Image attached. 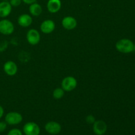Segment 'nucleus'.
Returning <instances> with one entry per match:
<instances>
[{"label": "nucleus", "instance_id": "1", "mask_svg": "<svg viewBox=\"0 0 135 135\" xmlns=\"http://www.w3.org/2000/svg\"><path fill=\"white\" fill-rule=\"evenodd\" d=\"M115 48L122 54H130L134 51V43L130 39L123 38L116 42Z\"/></svg>", "mask_w": 135, "mask_h": 135}, {"label": "nucleus", "instance_id": "2", "mask_svg": "<svg viewBox=\"0 0 135 135\" xmlns=\"http://www.w3.org/2000/svg\"><path fill=\"white\" fill-rule=\"evenodd\" d=\"M22 116L18 112H11L7 113L5 117V121L7 125H17L22 121Z\"/></svg>", "mask_w": 135, "mask_h": 135}, {"label": "nucleus", "instance_id": "3", "mask_svg": "<svg viewBox=\"0 0 135 135\" xmlns=\"http://www.w3.org/2000/svg\"><path fill=\"white\" fill-rule=\"evenodd\" d=\"M76 86H77V80L73 76H66L62 80L61 88L64 91L71 92L75 90Z\"/></svg>", "mask_w": 135, "mask_h": 135}, {"label": "nucleus", "instance_id": "4", "mask_svg": "<svg viewBox=\"0 0 135 135\" xmlns=\"http://www.w3.org/2000/svg\"><path fill=\"white\" fill-rule=\"evenodd\" d=\"M15 30L13 22L8 19H2L0 21V33L3 35H11Z\"/></svg>", "mask_w": 135, "mask_h": 135}, {"label": "nucleus", "instance_id": "5", "mask_svg": "<svg viewBox=\"0 0 135 135\" xmlns=\"http://www.w3.org/2000/svg\"><path fill=\"white\" fill-rule=\"evenodd\" d=\"M22 131L25 135H40V128L34 122H28L22 128Z\"/></svg>", "mask_w": 135, "mask_h": 135}, {"label": "nucleus", "instance_id": "6", "mask_svg": "<svg viewBox=\"0 0 135 135\" xmlns=\"http://www.w3.org/2000/svg\"><path fill=\"white\" fill-rule=\"evenodd\" d=\"M44 129L49 134L56 135L61 131V125L56 121H49L45 125Z\"/></svg>", "mask_w": 135, "mask_h": 135}, {"label": "nucleus", "instance_id": "7", "mask_svg": "<svg viewBox=\"0 0 135 135\" xmlns=\"http://www.w3.org/2000/svg\"><path fill=\"white\" fill-rule=\"evenodd\" d=\"M41 39V36L39 32L37 30L32 28L27 32L26 34V40L30 45H36L40 42Z\"/></svg>", "mask_w": 135, "mask_h": 135}, {"label": "nucleus", "instance_id": "8", "mask_svg": "<svg viewBox=\"0 0 135 135\" xmlns=\"http://www.w3.org/2000/svg\"><path fill=\"white\" fill-rule=\"evenodd\" d=\"M108 126L102 120H98L92 124V130L96 135H104L106 133Z\"/></svg>", "mask_w": 135, "mask_h": 135}, {"label": "nucleus", "instance_id": "9", "mask_svg": "<svg viewBox=\"0 0 135 135\" xmlns=\"http://www.w3.org/2000/svg\"><path fill=\"white\" fill-rule=\"evenodd\" d=\"M63 27L67 30H71L75 29L77 26V21L76 18L71 16H67L64 17L61 21Z\"/></svg>", "mask_w": 135, "mask_h": 135}, {"label": "nucleus", "instance_id": "10", "mask_svg": "<svg viewBox=\"0 0 135 135\" xmlns=\"http://www.w3.org/2000/svg\"><path fill=\"white\" fill-rule=\"evenodd\" d=\"M3 71L9 76H14L18 71L17 64L13 61H7L3 65Z\"/></svg>", "mask_w": 135, "mask_h": 135}, {"label": "nucleus", "instance_id": "11", "mask_svg": "<svg viewBox=\"0 0 135 135\" xmlns=\"http://www.w3.org/2000/svg\"><path fill=\"white\" fill-rule=\"evenodd\" d=\"M55 28V24L52 20L47 19L42 22L40 25V30L44 34H50Z\"/></svg>", "mask_w": 135, "mask_h": 135}, {"label": "nucleus", "instance_id": "12", "mask_svg": "<svg viewBox=\"0 0 135 135\" xmlns=\"http://www.w3.org/2000/svg\"><path fill=\"white\" fill-rule=\"evenodd\" d=\"M12 11V6L8 1H3L0 2V17L6 18Z\"/></svg>", "mask_w": 135, "mask_h": 135}, {"label": "nucleus", "instance_id": "13", "mask_svg": "<svg viewBox=\"0 0 135 135\" xmlns=\"http://www.w3.org/2000/svg\"><path fill=\"white\" fill-rule=\"evenodd\" d=\"M61 0H49L47 3V9L51 13H56L61 8Z\"/></svg>", "mask_w": 135, "mask_h": 135}, {"label": "nucleus", "instance_id": "14", "mask_svg": "<svg viewBox=\"0 0 135 135\" xmlns=\"http://www.w3.org/2000/svg\"><path fill=\"white\" fill-rule=\"evenodd\" d=\"M17 22L18 25L22 27H28L32 23V18L28 14H22L18 17Z\"/></svg>", "mask_w": 135, "mask_h": 135}, {"label": "nucleus", "instance_id": "15", "mask_svg": "<svg viewBox=\"0 0 135 135\" xmlns=\"http://www.w3.org/2000/svg\"><path fill=\"white\" fill-rule=\"evenodd\" d=\"M29 12L30 14L34 17H38L42 13V7L40 4L37 3H34L30 5L29 7Z\"/></svg>", "mask_w": 135, "mask_h": 135}, {"label": "nucleus", "instance_id": "16", "mask_svg": "<svg viewBox=\"0 0 135 135\" xmlns=\"http://www.w3.org/2000/svg\"><path fill=\"white\" fill-rule=\"evenodd\" d=\"M65 91L62 88H57L53 92V97L55 100H60L63 97Z\"/></svg>", "mask_w": 135, "mask_h": 135}, {"label": "nucleus", "instance_id": "17", "mask_svg": "<svg viewBox=\"0 0 135 135\" xmlns=\"http://www.w3.org/2000/svg\"><path fill=\"white\" fill-rule=\"evenodd\" d=\"M7 135H22V133L20 129H12L11 130L8 132Z\"/></svg>", "mask_w": 135, "mask_h": 135}, {"label": "nucleus", "instance_id": "18", "mask_svg": "<svg viewBox=\"0 0 135 135\" xmlns=\"http://www.w3.org/2000/svg\"><path fill=\"white\" fill-rule=\"evenodd\" d=\"M95 117L92 115H89L86 117V121L88 124H93L95 122Z\"/></svg>", "mask_w": 135, "mask_h": 135}, {"label": "nucleus", "instance_id": "19", "mask_svg": "<svg viewBox=\"0 0 135 135\" xmlns=\"http://www.w3.org/2000/svg\"><path fill=\"white\" fill-rule=\"evenodd\" d=\"M9 3L12 7H18L22 3V0H10Z\"/></svg>", "mask_w": 135, "mask_h": 135}, {"label": "nucleus", "instance_id": "20", "mask_svg": "<svg viewBox=\"0 0 135 135\" xmlns=\"http://www.w3.org/2000/svg\"><path fill=\"white\" fill-rule=\"evenodd\" d=\"M7 127V124L5 121H0V133L5 131Z\"/></svg>", "mask_w": 135, "mask_h": 135}, {"label": "nucleus", "instance_id": "21", "mask_svg": "<svg viewBox=\"0 0 135 135\" xmlns=\"http://www.w3.org/2000/svg\"><path fill=\"white\" fill-rule=\"evenodd\" d=\"M36 0H22V1H23L25 3L28 4V5H30L32 3H34L36 2Z\"/></svg>", "mask_w": 135, "mask_h": 135}, {"label": "nucleus", "instance_id": "22", "mask_svg": "<svg viewBox=\"0 0 135 135\" xmlns=\"http://www.w3.org/2000/svg\"><path fill=\"white\" fill-rule=\"evenodd\" d=\"M4 115V109L1 105H0V119L3 117Z\"/></svg>", "mask_w": 135, "mask_h": 135}, {"label": "nucleus", "instance_id": "23", "mask_svg": "<svg viewBox=\"0 0 135 135\" xmlns=\"http://www.w3.org/2000/svg\"><path fill=\"white\" fill-rule=\"evenodd\" d=\"M134 51L135 52V43L134 44Z\"/></svg>", "mask_w": 135, "mask_h": 135}, {"label": "nucleus", "instance_id": "24", "mask_svg": "<svg viewBox=\"0 0 135 135\" xmlns=\"http://www.w3.org/2000/svg\"><path fill=\"white\" fill-rule=\"evenodd\" d=\"M3 1H8V0H3Z\"/></svg>", "mask_w": 135, "mask_h": 135}]
</instances>
